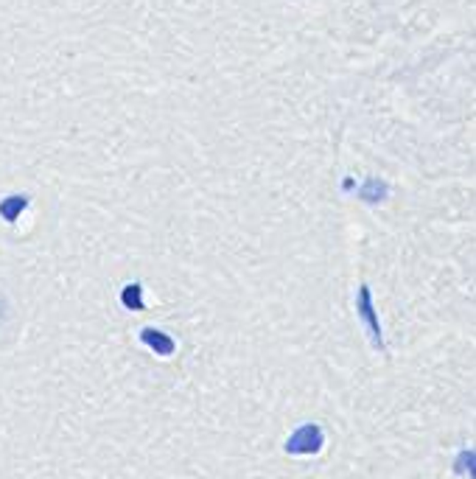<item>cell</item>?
<instances>
[{
	"mask_svg": "<svg viewBox=\"0 0 476 479\" xmlns=\"http://www.w3.org/2000/svg\"><path fill=\"white\" fill-rule=\"evenodd\" d=\"M323 443L325 435L316 423H306L300 429L292 432V437L284 443V452L286 454H320L323 452Z\"/></svg>",
	"mask_w": 476,
	"mask_h": 479,
	"instance_id": "1",
	"label": "cell"
},
{
	"mask_svg": "<svg viewBox=\"0 0 476 479\" xmlns=\"http://www.w3.org/2000/svg\"><path fill=\"white\" fill-rule=\"evenodd\" d=\"M140 342L149 345L154 353H160V357H171L174 350H177V345H174V340L168 334L157 331V328H144L140 331Z\"/></svg>",
	"mask_w": 476,
	"mask_h": 479,
	"instance_id": "3",
	"label": "cell"
},
{
	"mask_svg": "<svg viewBox=\"0 0 476 479\" xmlns=\"http://www.w3.org/2000/svg\"><path fill=\"white\" fill-rule=\"evenodd\" d=\"M121 300H123V306L132 309V311L144 309V300H140V287H137V283H129V287L121 292Z\"/></svg>",
	"mask_w": 476,
	"mask_h": 479,
	"instance_id": "6",
	"label": "cell"
},
{
	"mask_svg": "<svg viewBox=\"0 0 476 479\" xmlns=\"http://www.w3.org/2000/svg\"><path fill=\"white\" fill-rule=\"evenodd\" d=\"M26 205H28V197H23V193H20V197H9V200L0 202V216H4L6 222H14L17 216H20V210Z\"/></svg>",
	"mask_w": 476,
	"mask_h": 479,
	"instance_id": "4",
	"label": "cell"
},
{
	"mask_svg": "<svg viewBox=\"0 0 476 479\" xmlns=\"http://www.w3.org/2000/svg\"><path fill=\"white\" fill-rule=\"evenodd\" d=\"M356 311H359V317H362V323L367 326L370 336H373L376 348H384V328H381V319H378V311H376V303H373V294H370V287H362V289H359Z\"/></svg>",
	"mask_w": 476,
	"mask_h": 479,
	"instance_id": "2",
	"label": "cell"
},
{
	"mask_svg": "<svg viewBox=\"0 0 476 479\" xmlns=\"http://www.w3.org/2000/svg\"><path fill=\"white\" fill-rule=\"evenodd\" d=\"M454 471H456V474L468 471V476H471V479H476V452H463L460 457H456Z\"/></svg>",
	"mask_w": 476,
	"mask_h": 479,
	"instance_id": "7",
	"label": "cell"
},
{
	"mask_svg": "<svg viewBox=\"0 0 476 479\" xmlns=\"http://www.w3.org/2000/svg\"><path fill=\"white\" fill-rule=\"evenodd\" d=\"M386 197V185L381 180H367L362 185V200L364 202H381Z\"/></svg>",
	"mask_w": 476,
	"mask_h": 479,
	"instance_id": "5",
	"label": "cell"
}]
</instances>
